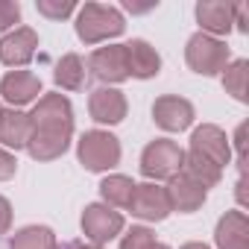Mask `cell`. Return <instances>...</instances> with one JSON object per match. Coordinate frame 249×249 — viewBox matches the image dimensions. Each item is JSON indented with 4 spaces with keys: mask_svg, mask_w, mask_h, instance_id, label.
<instances>
[{
    "mask_svg": "<svg viewBox=\"0 0 249 249\" xmlns=\"http://www.w3.org/2000/svg\"><path fill=\"white\" fill-rule=\"evenodd\" d=\"M65 249H100V246H94V243H79V240H73V243H68Z\"/></svg>",
    "mask_w": 249,
    "mask_h": 249,
    "instance_id": "obj_30",
    "label": "cell"
},
{
    "mask_svg": "<svg viewBox=\"0 0 249 249\" xmlns=\"http://www.w3.org/2000/svg\"><path fill=\"white\" fill-rule=\"evenodd\" d=\"M79 161L88 167V170H111L117 161H120V144L114 135L108 132H100V129H91L79 138Z\"/></svg>",
    "mask_w": 249,
    "mask_h": 249,
    "instance_id": "obj_5",
    "label": "cell"
},
{
    "mask_svg": "<svg viewBox=\"0 0 249 249\" xmlns=\"http://www.w3.org/2000/svg\"><path fill=\"white\" fill-rule=\"evenodd\" d=\"M246 76H249V62H246V59L231 62V65L226 68V73H223V85H226V91H229L234 100H240V103L249 100V94H246Z\"/></svg>",
    "mask_w": 249,
    "mask_h": 249,
    "instance_id": "obj_23",
    "label": "cell"
},
{
    "mask_svg": "<svg viewBox=\"0 0 249 249\" xmlns=\"http://www.w3.org/2000/svg\"><path fill=\"white\" fill-rule=\"evenodd\" d=\"M15 170H18L15 156H9L6 150H0V182H3V179H12V176H15Z\"/></svg>",
    "mask_w": 249,
    "mask_h": 249,
    "instance_id": "obj_27",
    "label": "cell"
},
{
    "mask_svg": "<svg viewBox=\"0 0 249 249\" xmlns=\"http://www.w3.org/2000/svg\"><path fill=\"white\" fill-rule=\"evenodd\" d=\"M0 94H3L6 103L12 106H24V103H33L38 94H41V79L30 71H12L0 79Z\"/></svg>",
    "mask_w": 249,
    "mask_h": 249,
    "instance_id": "obj_13",
    "label": "cell"
},
{
    "mask_svg": "<svg viewBox=\"0 0 249 249\" xmlns=\"http://www.w3.org/2000/svg\"><path fill=\"white\" fill-rule=\"evenodd\" d=\"M56 82L62 85V88H68V91H79L82 85H85V65H82V59L76 56V53H68V56H62V62L56 65Z\"/></svg>",
    "mask_w": 249,
    "mask_h": 249,
    "instance_id": "obj_21",
    "label": "cell"
},
{
    "mask_svg": "<svg viewBox=\"0 0 249 249\" xmlns=\"http://www.w3.org/2000/svg\"><path fill=\"white\" fill-rule=\"evenodd\" d=\"M132 214L141 217V220H164L170 214V199H167V191L161 185H135V194H132V202H129Z\"/></svg>",
    "mask_w": 249,
    "mask_h": 249,
    "instance_id": "obj_9",
    "label": "cell"
},
{
    "mask_svg": "<svg viewBox=\"0 0 249 249\" xmlns=\"http://www.w3.org/2000/svg\"><path fill=\"white\" fill-rule=\"evenodd\" d=\"M100 194H103V199H106L108 205L129 208L132 194H135V182H132V179H126V176H108V179H103Z\"/></svg>",
    "mask_w": 249,
    "mask_h": 249,
    "instance_id": "obj_22",
    "label": "cell"
},
{
    "mask_svg": "<svg viewBox=\"0 0 249 249\" xmlns=\"http://www.w3.org/2000/svg\"><path fill=\"white\" fill-rule=\"evenodd\" d=\"M9 249H59V243L47 226H27L9 240Z\"/></svg>",
    "mask_w": 249,
    "mask_h": 249,
    "instance_id": "obj_20",
    "label": "cell"
},
{
    "mask_svg": "<svg viewBox=\"0 0 249 249\" xmlns=\"http://www.w3.org/2000/svg\"><path fill=\"white\" fill-rule=\"evenodd\" d=\"M30 132H33L30 114L15 111V108L12 111H0V144H3V147H12V150L27 147Z\"/></svg>",
    "mask_w": 249,
    "mask_h": 249,
    "instance_id": "obj_16",
    "label": "cell"
},
{
    "mask_svg": "<svg viewBox=\"0 0 249 249\" xmlns=\"http://www.w3.org/2000/svg\"><path fill=\"white\" fill-rule=\"evenodd\" d=\"M191 153H199L202 159H208L211 164H217L220 170L229 164L231 159V147H229V138L220 126H211V123H205V126H199L194 135H191Z\"/></svg>",
    "mask_w": 249,
    "mask_h": 249,
    "instance_id": "obj_8",
    "label": "cell"
},
{
    "mask_svg": "<svg viewBox=\"0 0 249 249\" xmlns=\"http://www.w3.org/2000/svg\"><path fill=\"white\" fill-rule=\"evenodd\" d=\"M182 249H208V246H205V243H185Z\"/></svg>",
    "mask_w": 249,
    "mask_h": 249,
    "instance_id": "obj_31",
    "label": "cell"
},
{
    "mask_svg": "<svg viewBox=\"0 0 249 249\" xmlns=\"http://www.w3.org/2000/svg\"><path fill=\"white\" fill-rule=\"evenodd\" d=\"M88 71L103 79V82H123L129 79V59H126V44H108L91 53Z\"/></svg>",
    "mask_w": 249,
    "mask_h": 249,
    "instance_id": "obj_7",
    "label": "cell"
},
{
    "mask_svg": "<svg viewBox=\"0 0 249 249\" xmlns=\"http://www.w3.org/2000/svg\"><path fill=\"white\" fill-rule=\"evenodd\" d=\"M182 173L185 176H191L194 182H199L205 191L211 188V185H217L220 182V176H223V170L217 167V164H211L208 159H202L199 153H185V161H182Z\"/></svg>",
    "mask_w": 249,
    "mask_h": 249,
    "instance_id": "obj_19",
    "label": "cell"
},
{
    "mask_svg": "<svg viewBox=\"0 0 249 249\" xmlns=\"http://www.w3.org/2000/svg\"><path fill=\"white\" fill-rule=\"evenodd\" d=\"M30 123H33V132H30L27 150L36 161H53L68 150L73 135V108L68 97L44 94L33 108Z\"/></svg>",
    "mask_w": 249,
    "mask_h": 249,
    "instance_id": "obj_1",
    "label": "cell"
},
{
    "mask_svg": "<svg viewBox=\"0 0 249 249\" xmlns=\"http://www.w3.org/2000/svg\"><path fill=\"white\" fill-rule=\"evenodd\" d=\"M120 249H156V237L150 229L144 226H135L126 231V237L120 240Z\"/></svg>",
    "mask_w": 249,
    "mask_h": 249,
    "instance_id": "obj_24",
    "label": "cell"
},
{
    "mask_svg": "<svg viewBox=\"0 0 249 249\" xmlns=\"http://www.w3.org/2000/svg\"><path fill=\"white\" fill-rule=\"evenodd\" d=\"M196 18H199L202 30H208L214 36H226L234 27V3H217V0H208V3L196 6Z\"/></svg>",
    "mask_w": 249,
    "mask_h": 249,
    "instance_id": "obj_17",
    "label": "cell"
},
{
    "mask_svg": "<svg viewBox=\"0 0 249 249\" xmlns=\"http://www.w3.org/2000/svg\"><path fill=\"white\" fill-rule=\"evenodd\" d=\"M0 111H3V108H0Z\"/></svg>",
    "mask_w": 249,
    "mask_h": 249,
    "instance_id": "obj_33",
    "label": "cell"
},
{
    "mask_svg": "<svg viewBox=\"0 0 249 249\" xmlns=\"http://www.w3.org/2000/svg\"><path fill=\"white\" fill-rule=\"evenodd\" d=\"M214 237L220 249H249V220L240 211H229L220 217Z\"/></svg>",
    "mask_w": 249,
    "mask_h": 249,
    "instance_id": "obj_15",
    "label": "cell"
},
{
    "mask_svg": "<svg viewBox=\"0 0 249 249\" xmlns=\"http://www.w3.org/2000/svg\"><path fill=\"white\" fill-rule=\"evenodd\" d=\"M126 59H129V76H138V79H150L161 68V59H159L156 47H150L141 38L126 44Z\"/></svg>",
    "mask_w": 249,
    "mask_h": 249,
    "instance_id": "obj_18",
    "label": "cell"
},
{
    "mask_svg": "<svg viewBox=\"0 0 249 249\" xmlns=\"http://www.w3.org/2000/svg\"><path fill=\"white\" fill-rule=\"evenodd\" d=\"M120 229H123V217H120V211H114L108 205L97 202L82 211V231L94 246L108 243L114 234H120Z\"/></svg>",
    "mask_w": 249,
    "mask_h": 249,
    "instance_id": "obj_6",
    "label": "cell"
},
{
    "mask_svg": "<svg viewBox=\"0 0 249 249\" xmlns=\"http://www.w3.org/2000/svg\"><path fill=\"white\" fill-rule=\"evenodd\" d=\"M156 249H170V246L167 243H156Z\"/></svg>",
    "mask_w": 249,
    "mask_h": 249,
    "instance_id": "obj_32",
    "label": "cell"
},
{
    "mask_svg": "<svg viewBox=\"0 0 249 249\" xmlns=\"http://www.w3.org/2000/svg\"><path fill=\"white\" fill-rule=\"evenodd\" d=\"M9 226H12V205L6 196H0V237L9 231Z\"/></svg>",
    "mask_w": 249,
    "mask_h": 249,
    "instance_id": "obj_28",
    "label": "cell"
},
{
    "mask_svg": "<svg viewBox=\"0 0 249 249\" xmlns=\"http://www.w3.org/2000/svg\"><path fill=\"white\" fill-rule=\"evenodd\" d=\"M18 21H21V6L12 3V0H0V33H6Z\"/></svg>",
    "mask_w": 249,
    "mask_h": 249,
    "instance_id": "obj_26",
    "label": "cell"
},
{
    "mask_svg": "<svg viewBox=\"0 0 249 249\" xmlns=\"http://www.w3.org/2000/svg\"><path fill=\"white\" fill-rule=\"evenodd\" d=\"M167 191V199H170V208L182 211V214H191L196 211L202 202H205V188L199 182H194L191 176H185L182 170L170 179V185L164 188Z\"/></svg>",
    "mask_w": 249,
    "mask_h": 249,
    "instance_id": "obj_12",
    "label": "cell"
},
{
    "mask_svg": "<svg viewBox=\"0 0 249 249\" xmlns=\"http://www.w3.org/2000/svg\"><path fill=\"white\" fill-rule=\"evenodd\" d=\"M153 117L161 129L167 132H182L194 120V106L185 97H159L153 106Z\"/></svg>",
    "mask_w": 249,
    "mask_h": 249,
    "instance_id": "obj_10",
    "label": "cell"
},
{
    "mask_svg": "<svg viewBox=\"0 0 249 249\" xmlns=\"http://www.w3.org/2000/svg\"><path fill=\"white\" fill-rule=\"evenodd\" d=\"M38 12L41 15H47V18H53V21H62V18H68L76 6H73V0H38Z\"/></svg>",
    "mask_w": 249,
    "mask_h": 249,
    "instance_id": "obj_25",
    "label": "cell"
},
{
    "mask_svg": "<svg viewBox=\"0 0 249 249\" xmlns=\"http://www.w3.org/2000/svg\"><path fill=\"white\" fill-rule=\"evenodd\" d=\"M185 59L191 65V71L202 73V76H214L220 71H226V62H229V47L223 41H217L214 36H205V33H196L191 36L188 47H185Z\"/></svg>",
    "mask_w": 249,
    "mask_h": 249,
    "instance_id": "obj_3",
    "label": "cell"
},
{
    "mask_svg": "<svg viewBox=\"0 0 249 249\" xmlns=\"http://www.w3.org/2000/svg\"><path fill=\"white\" fill-rule=\"evenodd\" d=\"M88 111L97 123H120L126 117V97L114 88H97L88 100Z\"/></svg>",
    "mask_w": 249,
    "mask_h": 249,
    "instance_id": "obj_14",
    "label": "cell"
},
{
    "mask_svg": "<svg viewBox=\"0 0 249 249\" xmlns=\"http://www.w3.org/2000/svg\"><path fill=\"white\" fill-rule=\"evenodd\" d=\"M182 161H185V150L179 144L167 138H156L141 153V173L147 179H173L182 170Z\"/></svg>",
    "mask_w": 249,
    "mask_h": 249,
    "instance_id": "obj_4",
    "label": "cell"
},
{
    "mask_svg": "<svg viewBox=\"0 0 249 249\" xmlns=\"http://www.w3.org/2000/svg\"><path fill=\"white\" fill-rule=\"evenodd\" d=\"M36 47H38V33L30 27H21L0 41V62L9 68H21L36 56Z\"/></svg>",
    "mask_w": 249,
    "mask_h": 249,
    "instance_id": "obj_11",
    "label": "cell"
},
{
    "mask_svg": "<svg viewBox=\"0 0 249 249\" xmlns=\"http://www.w3.org/2000/svg\"><path fill=\"white\" fill-rule=\"evenodd\" d=\"M234 24H237L240 33L249 30V6L246 3H234Z\"/></svg>",
    "mask_w": 249,
    "mask_h": 249,
    "instance_id": "obj_29",
    "label": "cell"
},
{
    "mask_svg": "<svg viewBox=\"0 0 249 249\" xmlns=\"http://www.w3.org/2000/svg\"><path fill=\"white\" fill-rule=\"evenodd\" d=\"M123 27H126L123 24V15L114 6H103V3H85L79 9V18H76V36L85 44L114 38L123 33Z\"/></svg>",
    "mask_w": 249,
    "mask_h": 249,
    "instance_id": "obj_2",
    "label": "cell"
}]
</instances>
